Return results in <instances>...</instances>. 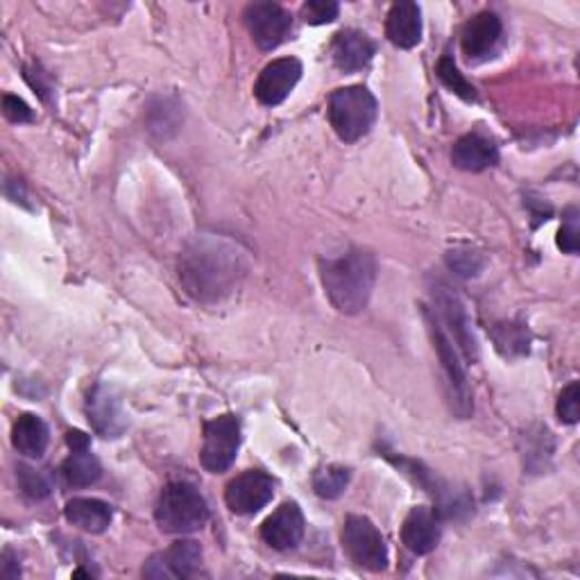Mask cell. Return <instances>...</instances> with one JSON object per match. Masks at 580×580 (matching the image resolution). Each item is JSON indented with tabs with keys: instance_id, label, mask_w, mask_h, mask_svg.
Segmentation results:
<instances>
[{
	"instance_id": "29",
	"label": "cell",
	"mask_w": 580,
	"mask_h": 580,
	"mask_svg": "<svg viewBox=\"0 0 580 580\" xmlns=\"http://www.w3.org/2000/svg\"><path fill=\"white\" fill-rule=\"evenodd\" d=\"M580 415V386L578 381H571L558 397V417L564 425H576Z\"/></svg>"
},
{
	"instance_id": "10",
	"label": "cell",
	"mask_w": 580,
	"mask_h": 580,
	"mask_svg": "<svg viewBox=\"0 0 580 580\" xmlns=\"http://www.w3.org/2000/svg\"><path fill=\"white\" fill-rule=\"evenodd\" d=\"M245 26L261 50H275L293 30V17L277 3H252L245 8Z\"/></svg>"
},
{
	"instance_id": "13",
	"label": "cell",
	"mask_w": 580,
	"mask_h": 580,
	"mask_svg": "<svg viewBox=\"0 0 580 580\" xmlns=\"http://www.w3.org/2000/svg\"><path fill=\"white\" fill-rule=\"evenodd\" d=\"M299 78H302L299 60L295 58L273 60L261 71L254 84V95L261 104H266V108H277V104H282L291 95Z\"/></svg>"
},
{
	"instance_id": "28",
	"label": "cell",
	"mask_w": 580,
	"mask_h": 580,
	"mask_svg": "<svg viewBox=\"0 0 580 580\" xmlns=\"http://www.w3.org/2000/svg\"><path fill=\"white\" fill-rule=\"evenodd\" d=\"M580 245V225H578V208H567L562 227L558 232V247L564 254H576Z\"/></svg>"
},
{
	"instance_id": "17",
	"label": "cell",
	"mask_w": 580,
	"mask_h": 580,
	"mask_svg": "<svg viewBox=\"0 0 580 580\" xmlns=\"http://www.w3.org/2000/svg\"><path fill=\"white\" fill-rule=\"evenodd\" d=\"M440 515L427 506L413 508L401 526V542L415 556L431 553L440 542Z\"/></svg>"
},
{
	"instance_id": "31",
	"label": "cell",
	"mask_w": 580,
	"mask_h": 580,
	"mask_svg": "<svg viewBox=\"0 0 580 580\" xmlns=\"http://www.w3.org/2000/svg\"><path fill=\"white\" fill-rule=\"evenodd\" d=\"M3 114L8 121L19 123V125L30 123L34 119L30 104L26 100H21L19 95H10V93L3 98Z\"/></svg>"
},
{
	"instance_id": "21",
	"label": "cell",
	"mask_w": 580,
	"mask_h": 580,
	"mask_svg": "<svg viewBox=\"0 0 580 580\" xmlns=\"http://www.w3.org/2000/svg\"><path fill=\"white\" fill-rule=\"evenodd\" d=\"M64 517L69 519V523L78 526V529L87 531V533H104L110 529L112 523V506L104 503L100 499H91V497H75L67 503L64 508Z\"/></svg>"
},
{
	"instance_id": "5",
	"label": "cell",
	"mask_w": 580,
	"mask_h": 580,
	"mask_svg": "<svg viewBox=\"0 0 580 580\" xmlns=\"http://www.w3.org/2000/svg\"><path fill=\"white\" fill-rule=\"evenodd\" d=\"M427 318H429V329H431V338H434V347L438 352V360L442 365V373H445V384H447V397L451 404V410L460 417L467 419L474 413V395H471V386L465 373V365L460 363L458 349L454 347L451 336L445 332L442 323L438 320V315H431L427 311Z\"/></svg>"
},
{
	"instance_id": "11",
	"label": "cell",
	"mask_w": 580,
	"mask_h": 580,
	"mask_svg": "<svg viewBox=\"0 0 580 580\" xmlns=\"http://www.w3.org/2000/svg\"><path fill=\"white\" fill-rule=\"evenodd\" d=\"M275 497V484L266 471L247 469L227 484L225 501L236 515H256Z\"/></svg>"
},
{
	"instance_id": "27",
	"label": "cell",
	"mask_w": 580,
	"mask_h": 580,
	"mask_svg": "<svg viewBox=\"0 0 580 580\" xmlns=\"http://www.w3.org/2000/svg\"><path fill=\"white\" fill-rule=\"evenodd\" d=\"M338 3L334 0H308V3L302 6V19L308 26H325L338 19Z\"/></svg>"
},
{
	"instance_id": "15",
	"label": "cell",
	"mask_w": 580,
	"mask_h": 580,
	"mask_svg": "<svg viewBox=\"0 0 580 580\" xmlns=\"http://www.w3.org/2000/svg\"><path fill=\"white\" fill-rule=\"evenodd\" d=\"M501 34H503V26L495 12L477 14L474 19H469L462 28V34H460L462 55L471 64L488 60L497 50Z\"/></svg>"
},
{
	"instance_id": "25",
	"label": "cell",
	"mask_w": 580,
	"mask_h": 580,
	"mask_svg": "<svg viewBox=\"0 0 580 580\" xmlns=\"http://www.w3.org/2000/svg\"><path fill=\"white\" fill-rule=\"evenodd\" d=\"M436 73H438L440 82H442L451 93H456L458 98H462L465 102H477V100H479L477 89L471 87V82L465 80V75L458 71L456 60L449 55V52H445V55L440 58V62H438V67H436Z\"/></svg>"
},
{
	"instance_id": "23",
	"label": "cell",
	"mask_w": 580,
	"mask_h": 580,
	"mask_svg": "<svg viewBox=\"0 0 580 580\" xmlns=\"http://www.w3.org/2000/svg\"><path fill=\"white\" fill-rule=\"evenodd\" d=\"M62 474H64V481L71 488H89L102 477V467L100 460L89 449H84V451H73L64 460Z\"/></svg>"
},
{
	"instance_id": "34",
	"label": "cell",
	"mask_w": 580,
	"mask_h": 580,
	"mask_svg": "<svg viewBox=\"0 0 580 580\" xmlns=\"http://www.w3.org/2000/svg\"><path fill=\"white\" fill-rule=\"evenodd\" d=\"M67 442H69L71 451H84V449H89L91 438L87 434H82V431H69L67 434Z\"/></svg>"
},
{
	"instance_id": "7",
	"label": "cell",
	"mask_w": 580,
	"mask_h": 580,
	"mask_svg": "<svg viewBox=\"0 0 580 580\" xmlns=\"http://www.w3.org/2000/svg\"><path fill=\"white\" fill-rule=\"evenodd\" d=\"M241 447V421L236 415L225 413L208 419L204 425V442L200 451V462L211 474L227 471Z\"/></svg>"
},
{
	"instance_id": "14",
	"label": "cell",
	"mask_w": 580,
	"mask_h": 580,
	"mask_svg": "<svg viewBox=\"0 0 580 580\" xmlns=\"http://www.w3.org/2000/svg\"><path fill=\"white\" fill-rule=\"evenodd\" d=\"M202 564V547L193 540H180L164 553L152 556L145 567V578H191Z\"/></svg>"
},
{
	"instance_id": "22",
	"label": "cell",
	"mask_w": 580,
	"mask_h": 580,
	"mask_svg": "<svg viewBox=\"0 0 580 580\" xmlns=\"http://www.w3.org/2000/svg\"><path fill=\"white\" fill-rule=\"evenodd\" d=\"M50 431L48 425L32 413H23L12 427V445L26 458H41L48 449Z\"/></svg>"
},
{
	"instance_id": "16",
	"label": "cell",
	"mask_w": 580,
	"mask_h": 580,
	"mask_svg": "<svg viewBox=\"0 0 580 580\" xmlns=\"http://www.w3.org/2000/svg\"><path fill=\"white\" fill-rule=\"evenodd\" d=\"M306 531L304 515L295 501L282 503L266 521L261 523V538L275 551L295 549Z\"/></svg>"
},
{
	"instance_id": "33",
	"label": "cell",
	"mask_w": 580,
	"mask_h": 580,
	"mask_svg": "<svg viewBox=\"0 0 580 580\" xmlns=\"http://www.w3.org/2000/svg\"><path fill=\"white\" fill-rule=\"evenodd\" d=\"M0 576H3L6 580H17L21 576V567H19V560L12 551H6L3 553V564H0Z\"/></svg>"
},
{
	"instance_id": "9",
	"label": "cell",
	"mask_w": 580,
	"mask_h": 580,
	"mask_svg": "<svg viewBox=\"0 0 580 580\" xmlns=\"http://www.w3.org/2000/svg\"><path fill=\"white\" fill-rule=\"evenodd\" d=\"M434 299H436V315L442 325L449 327L456 345L460 347L462 356L469 363H477L479 360V343L471 334V325L467 318V311L460 302V297L442 282H438L434 286Z\"/></svg>"
},
{
	"instance_id": "30",
	"label": "cell",
	"mask_w": 580,
	"mask_h": 580,
	"mask_svg": "<svg viewBox=\"0 0 580 580\" xmlns=\"http://www.w3.org/2000/svg\"><path fill=\"white\" fill-rule=\"evenodd\" d=\"M19 486L23 490L26 497L39 501V499H45L50 495V486L48 481L41 477V474H37L34 469L21 465L19 467Z\"/></svg>"
},
{
	"instance_id": "24",
	"label": "cell",
	"mask_w": 580,
	"mask_h": 580,
	"mask_svg": "<svg viewBox=\"0 0 580 580\" xmlns=\"http://www.w3.org/2000/svg\"><path fill=\"white\" fill-rule=\"evenodd\" d=\"M352 479V471L340 465H325L313 474V490L323 499H338Z\"/></svg>"
},
{
	"instance_id": "2",
	"label": "cell",
	"mask_w": 580,
	"mask_h": 580,
	"mask_svg": "<svg viewBox=\"0 0 580 580\" xmlns=\"http://www.w3.org/2000/svg\"><path fill=\"white\" fill-rule=\"evenodd\" d=\"M320 279L334 308L345 315L360 313L377 282V261L365 250H349L338 258L320 261Z\"/></svg>"
},
{
	"instance_id": "19",
	"label": "cell",
	"mask_w": 580,
	"mask_h": 580,
	"mask_svg": "<svg viewBox=\"0 0 580 580\" xmlns=\"http://www.w3.org/2000/svg\"><path fill=\"white\" fill-rule=\"evenodd\" d=\"M451 162H454V166L460 169V171L481 173V171H486V169L497 166V162H499V150H497V145H495L490 139H486L484 134L471 132V134L460 136V139L454 143Z\"/></svg>"
},
{
	"instance_id": "12",
	"label": "cell",
	"mask_w": 580,
	"mask_h": 580,
	"mask_svg": "<svg viewBox=\"0 0 580 580\" xmlns=\"http://www.w3.org/2000/svg\"><path fill=\"white\" fill-rule=\"evenodd\" d=\"M87 415L91 427L102 438H121L128 429V415L121 397L108 384H98L87 399Z\"/></svg>"
},
{
	"instance_id": "6",
	"label": "cell",
	"mask_w": 580,
	"mask_h": 580,
	"mask_svg": "<svg viewBox=\"0 0 580 580\" xmlns=\"http://www.w3.org/2000/svg\"><path fill=\"white\" fill-rule=\"evenodd\" d=\"M343 549L347 558L367 569L384 571L388 567V547L377 526L360 515H349L343 523Z\"/></svg>"
},
{
	"instance_id": "3",
	"label": "cell",
	"mask_w": 580,
	"mask_h": 580,
	"mask_svg": "<svg viewBox=\"0 0 580 580\" xmlns=\"http://www.w3.org/2000/svg\"><path fill=\"white\" fill-rule=\"evenodd\" d=\"M156 526L169 536H189L208 521V506L200 490L186 481L169 484L154 508Z\"/></svg>"
},
{
	"instance_id": "26",
	"label": "cell",
	"mask_w": 580,
	"mask_h": 580,
	"mask_svg": "<svg viewBox=\"0 0 580 580\" xmlns=\"http://www.w3.org/2000/svg\"><path fill=\"white\" fill-rule=\"evenodd\" d=\"M447 266L460 277H477L484 271L486 261L479 250L456 247V250L447 252Z\"/></svg>"
},
{
	"instance_id": "1",
	"label": "cell",
	"mask_w": 580,
	"mask_h": 580,
	"mask_svg": "<svg viewBox=\"0 0 580 580\" xmlns=\"http://www.w3.org/2000/svg\"><path fill=\"white\" fill-rule=\"evenodd\" d=\"M245 271L241 247L221 236H197L180 256V282L184 291L204 304L232 295Z\"/></svg>"
},
{
	"instance_id": "8",
	"label": "cell",
	"mask_w": 580,
	"mask_h": 580,
	"mask_svg": "<svg viewBox=\"0 0 580 580\" xmlns=\"http://www.w3.org/2000/svg\"><path fill=\"white\" fill-rule=\"evenodd\" d=\"M393 462L397 467H401L408 477L425 488L438 503L436 512L445 519H462L474 510V503L469 499V495L465 490H456L451 484L442 481L440 477L431 469H427L421 462L417 460H406V458H393Z\"/></svg>"
},
{
	"instance_id": "20",
	"label": "cell",
	"mask_w": 580,
	"mask_h": 580,
	"mask_svg": "<svg viewBox=\"0 0 580 580\" xmlns=\"http://www.w3.org/2000/svg\"><path fill=\"white\" fill-rule=\"evenodd\" d=\"M386 37L393 45L410 50L421 41V12L413 0H399L388 12Z\"/></svg>"
},
{
	"instance_id": "4",
	"label": "cell",
	"mask_w": 580,
	"mask_h": 580,
	"mask_svg": "<svg viewBox=\"0 0 580 580\" xmlns=\"http://www.w3.org/2000/svg\"><path fill=\"white\" fill-rule=\"evenodd\" d=\"M379 104L377 98L373 95L370 89H365L360 84L354 87H343L332 93L327 116L338 134L340 141L345 143H356L365 134H370V130L377 123Z\"/></svg>"
},
{
	"instance_id": "32",
	"label": "cell",
	"mask_w": 580,
	"mask_h": 580,
	"mask_svg": "<svg viewBox=\"0 0 580 580\" xmlns=\"http://www.w3.org/2000/svg\"><path fill=\"white\" fill-rule=\"evenodd\" d=\"M23 75H26V80H28V84L43 98V100H48V91H50V84L45 82V73L41 71V67L39 64H30V67H26L23 69Z\"/></svg>"
},
{
	"instance_id": "18",
	"label": "cell",
	"mask_w": 580,
	"mask_h": 580,
	"mask_svg": "<svg viewBox=\"0 0 580 580\" xmlns=\"http://www.w3.org/2000/svg\"><path fill=\"white\" fill-rule=\"evenodd\" d=\"M377 55V43L360 30H340L332 43V60L343 73H356L365 69Z\"/></svg>"
}]
</instances>
